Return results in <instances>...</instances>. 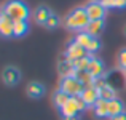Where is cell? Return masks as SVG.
<instances>
[{"label": "cell", "instance_id": "1", "mask_svg": "<svg viewBox=\"0 0 126 120\" xmlns=\"http://www.w3.org/2000/svg\"><path fill=\"white\" fill-rule=\"evenodd\" d=\"M89 16L86 13L85 6H78V8L72 10L64 19V26L69 29V31H74V32H81L86 29V26L89 24Z\"/></svg>", "mask_w": 126, "mask_h": 120}, {"label": "cell", "instance_id": "2", "mask_svg": "<svg viewBox=\"0 0 126 120\" xmlns=\"http://www.w3.org/2000/svg\"><path fill=\"white\" fill-rule=\"evenodd\" d=\"M2 13L8 15L13 21H27L29 15H31L29 6L22 0H8V2H5L2 6Z\"/></svg>", "mask_w": 126, "mask_h": 120}, {"label": "cell", "instance_id": "3", "mask_svg": "<svg viewBox=\"0 0 126 120\" xmlns=\"http://www.w3.org/2000/svg\"><path fill=\"white\" fill-rule=\"evenodd\" d=\"M59 90H62L64 93H67L69 96H80L85 90V85L80 82L77 77H67L62 79L61 83H59Z\"/></svg>", "mask_w": 126, "mask_h": 120}, {"label": "cell", "instance_id": "4", "mask_svg": "<svg viewBox=\"0 0 126 120\" xmlns=\"http://www.w3.org/2000/svg\"><path fill=\"white\" fill-rule=\"evenodd\" d=\"M86 56H91L88 53V50L83 48L81 45H78L75 40L69 42V45L65 46V58L70 59V61H75V59H80V58H86Z\"/></svg>", "mask_w": 126, "mask_h": 120}, {"label": "cell", "instance_id": "5", "mask_svg": "<svg viewBox=\"0 0 126 120\" xmlns=\"http://www.w3.org/2000/svg\"><path fill=\"white\" fill-rule=\"evenodd\" d=\"M85 8H86V13H88V16H89V19H91V21L104 19L105 18V13H107V8L102 5V2H97V0L89 2Z\"/></svg>", "mask_w": 126, "mask_h": 120}, {"label": "cell", "instance_id": "6", "mask_svg": "<svg viewBox=\"0 0 126 120\" xmlns=\"http://www.w3.org/2000/svg\"><path fill=\"white\" fill-rule=\"evenodd\" d=\"M2 79H3V83H5L6 86H15L16 83L21 80V72H19V69L15 67V66H6V67L3 69Z\"/></svg>", "mask_w": 126, "mask_h": 120}, {"label": "cell", "instance_id": "7", "mask_svg": "<svg viewBox=\"0 0 126 120\" xmlns=\"http://www.w3.org/2000/svg\"><path fill=\"white\" fill-rule=\"evenodd\" d=\"M58 72L61 74V77H62V79H67V77H77V74H78V71L75 69L74 62H72L70 59L65 58V55H64V59H62V61H59V64H58Z\"/></svg>", "mask_w": 126, "mask_h": 120}, {"label": "cell", "instance_id": "8", "mask_svg": "<svg viewBox=\"0 0 126 120\" xmlns=\"http://www.w3.org/2000/svg\"><path fill=\"white\" fill-rule=\"evenodd\" d=\"M0 32H2L3 37L15 35V21L8 15H5V13L0 15Z\"/></svg>", "mask_w": 126, "mask_h": 120}, {"label": "cell", "instance_id": "9", "mask_svg": "<svg viewBox=\"0 0 126 120\" xmlns=\"http://www.w3.org/2000/svg\"><path fill=\"white\" fill-rule=\"evenodd\" d=\"M81 98H83V101L88 104V107H93V106L96 104V102L101 99V95H99V90L94 88V86H86L83 90V93H81Z\"/></svg>", "mask_w": 126, "mask_h": 120}, {"label": "cell", "instance_id": "10", "mask_svg": "<svg viewBox=\"0 0 126 120\" xmlns=\"http://www.w3.org/2000/svg\"><path fill=\"white\" fill-rule=\"evenodd\" d=\"M80 107H78V104H77V99H75V96L74 98H70L67 101V104L64 106V107L61 109V115H62V119L64 117H75V115H80Z\"/></svg>", "mask_w": 126, "mask_h": 120}, {"label": "cell", "instance_id": "11", "mask_svg": "<svg viewBox=\"0 0 126 120\" xmlns=\"http://www.w3.org/2000/svg\"><path fill=\"white\" fill-rule=\"evenodd\" d=\"M88 72L93 79H97V77H102L104 75V62L97 58H91L89 61V66H88Z\"/></svg>", "mask_w": 126, "mask_h": 120}, {"label": "cell", "instance_id": "12", "mask_svg": "<svg viewBox=\"0 0 126 120\" xmlns=\"http://www.w3.org/2000/svg\"><path fill=\"white\" fill-rule=\"evenodd\" d=\"M93 111H94V115L97 119H107L109 117V101H105V99L101 98L93 106Z\"/></svg>", "mask_w": 126, "mask_h": 120}, {"label": "cell", "instance_id": "13", "mask_svg": "<svg viewBox=\"0 0 126 120\" xmlns=\"http://www.w3.org/2000/svg\"><path fill=\"white\" fill-rule=\"evenodd\" d=\"M104 19H97V21H89V24L86 26L85 32H88L91 37H99L104 31Z\"/></svg>", "mask_w": 126, "mask_h": 120}, {"label": "cell", "instance_id": "14", "mask_svg": "<svg viewBox=\"0 0 126 120\" xmlns=\"http://www.w3.org/2000/svg\"><path fill=\"white\" fill-rule=\"evenodd\" d=\"M51 15H53V11L48 8V6H46V5H40V6H37L35 11H34V19L38 22V24H45V21Z\"/></svg>", "mask_w": 126, "mask_h": 120}, {"label": "cell", "instance_id": "15", "mask_svg": "<svg viewBox=\"0 0 126 120\" xmlns=\"http://www.w3.org/2000/svg\"><path fill=\"white\" fill-rule=\"evenodd\" d=\"M121 112H125V104L121 99L115 98V99H110L109 101V119L115 117V115L121 114Z\"/></svg>", "mask_w": 126, "mask_h": 120}, {"label": "cell", "instance_id": "16", "mask_svg": "<svg viewBox=\"0 0 126 120\" xmlns=\"http://www.w3.org/2000/svg\"><path fill=\"white\" fill-rule=\"evenodd\" d=\"M27 95L31 96V98H35V99L42 98V96L45 95V86L38 82H31L27 85Z\"/></svg>", "mask_w": 126, "mask_h": 120}, {"label": "cell", "instance_id": "17", "mask_svg": "<svg viewBox=\"0 0 126 120\" xmlns=\"http://www.w3.org/2000/svg\"><path fill=\"white\" fill-rule=\"evenodd\" d=\"M70 98H72V96H69L67 93H64L62 90H58V91H54V95H53V102H54V106L61 111V109L67 104V101Z\"/></svg>", "mask_w": 126, "mask_h": 120}, {"label": "cell", "instance_id": "18", "mask_svg": "<svg viewBox=\"0 0 126 120\" xmlns=\"http://www.w3.org/2000/svg\"><path fill=\"white\" fill-rule=\"evenodd\" d=\"M29 31V22L27 21H15V37H22Z\"/></svg>", "mask_w": 126, "mask_h": 120}, {"label": "cell", "instance_id": "19", "mask_svg": "<svg viewBox=\"0 0 126 120\" xmlns=\"http://www.w3.org/2000/svg\"><path fill=\"white\" fill-rule=\"evenodd\" d=\"M99 95H101V98L105 99V101H110V99L117 98V91H115V88H113V86H110V85L101 88V90H99Z\"/></svg>", "mask_w": 126, "mask_h": 120}, {"label": "cell", "instance_id": "20", "mask_svg": "<svg viewBox=\"0 0 126 120\" xmlns=\"http://www.w3.org/2000/svg\"><path fill=\"white\" fill-rule=\"evenodd\" d=\"M75 42L78 43V45H81L83 48H86V46L89 45V42L93 40V37L88 34V32H85V31H81V32H77V35H75Z\"/></svg>", "mask_w": 126, "mask_h": 120}, {"label": "cell", "instance_id": "21", "mask_svg": "<svg viewBox=\"0 0 126 120\" xmlns=\"http://www.w3.org/2000/svg\"><path fill=\"white\" fill-rule=\"evenodd\" d=\"M77 79L85 85V88H86V86H93V82H94V79L89 75V72H88V71H78Z\"/></svg>", "mask_w": 126, "mask_h": 120}, {"label": "cell", "instance_id": "22", "mask_svg": "<svg viewBox=\"0 0 126 120\" xmlns=\"http://www.w3.org/2000/svg\"><path fill=\"white\" fill-rule=\"evenodd\" d=\"M89 61H91V56H86V58H80V59H75L74 66L77 71H88V66H89Z\"/></svg>", "mask_w": 126, "mask_h": 120}, {"label": "cell", "instance_id": "23", "mask_svg": "<svg viewBox=\"0 0 126 120\" xmlns=\"http://www.w3.org/2000/svg\"><path fill=\"white\" fill-rule=\"evenodd\" d=\"M59 24H61V19H59V16L53 13V15L45 21V24H43V26H45L46 29H49V31H53V29H56Z\"/></svg>", "mask_w": 126, "mask_h": 120}, {"label": "cell", "instance_id": "24", "mask_svg": "<svg viewBox=\"0 0 126 120\" xmlns=\"http://www.w3.org/2000/svg\"><path fill=\"white\" fill-rule=\"evenodd\" d=\"M102 5H104L105 8H125L126 0H104Z\"/></svg>", "mask_w": 126, "mask_h": 120}, {"label": "cell", "instance_id": "25", "mask_svg": "<svg viewBox=\"0 0 126 120\" xmlns=\"http://www.w3.org/2000/svg\"><path fill=\"white\" fill-rule=\"evenodd\" d=\"M99 48H101V42H99L97 37H93V40L89 42V45L86 46V50H88L89 55H94V53H97Z\"/></svg>", "mask_w": 126, "mask_h": 120}, {"label": "cell", "instance_id": "26", "mask_svg": "<svg viewBox=\"0 0 126 120\" xmlns=\"http://www.w3.org/2000/svg\"><path fill=\"white\" fill-rule=\"evenodd\" d=\"M109 85V82L105 80V77L102 75V77H97V79H94V82H93V86L94 88H97V90H101V88H104V86H107Z\"/></svg>", "mask_w": 126, "mask_h": 120}, {"label": "cell", "instance_id": "27", "mask_svg": "<svg viewBox=\"0 0 126 120\" xmlns=\"http://www.w3.org/2000/svg\"><path fill=\"white\" fill-rule=\"evenodd\" d=\"M118 66H120L123 71H126V48H123L118 53Z\"/></svg>", "mask_w": 126, "mask_h": 120}, {"label": "cell", "instance_id": "28", "mask_svg": "<svg viewBox=\"0 0 126 120\" xmlns=\"http://www.w3.org/2000/svg\"><path fill=\"white\" fill-rule=\"evenodd\" d=\"M75 99H77V104H78V107H80V111L83 112L86 107H88V104H86V102L83 101V98H81V96H75Z\"/></svg>", "mask_w": 126, "mask_h": 120}, {"label": "cell", "instance_id": "29", "mask_svg": "<svg viewBox=\"0 0 126 120\" xmlns=\"http://www.w3.org/2000/svg\"><path fill=\"white\" fill-rule=\"evenodd\" d=\"M110 120H126V112H121V114L115 115V117H112Z\"/></svg>", "mask_w": 126, "mask_h": 120}, {"label": "cell", "instance_id": "30", "mask_svg": "<svg viewBox=\"0 0 126 120\" xmlns=\"http://www.w3.org/2000/svg\"><path fill=\"white\" fill-rule=\"evenodd\" d=\"M62 120H80V115H75V117H64Z\"/></svg>", "mask_w": 126, "mask_h": 120}, {"label": "cell", "instance_id": "31", "mask_svg": "<svg viewBox=\"0 0 126 120\" xmlns=\"http://www.w3.org/2000/svg\"><path fill=\"white\" fill-rule=\"evenodd\" d=\"M125 34H126V26H125Z\"/></svg>", "mask_w": 126, "mask_h": 120}, {"label": "cell", "instance_id": "32", "mask_svg": "<svg viewBox=\"0 0 126 120\" xmlns=\"http://www.w3.org/2000/svg\"><path fill=\"white\" fill-rule=\"evenodd\" d=\"M97 2H104V0H97Z\"/></svg>", "mask_w": 126, "mask_h": 120}]
</instances>
